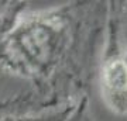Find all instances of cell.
<instances>
[{"label": "cell", "mask_w": 127, "mask_h": 121, "mask_svg": "<svg viewBox=\"0 0 127 121\" xmlns=\"http://www.w3.org/2000/svg\"><path fill=\"white\" fill-rule=\"evenodd\" d=\"M107 21V1H71L26 13L0 41V72L28 83L0 101V117L40 114L89 97Z\"/></svg>", "instance_id": "1"}, {"label": "cell", "mask_w": 127, "mask_h": 121, "mask_svg": "<svg viewBox=\"0 0 127 121\" xmlns=\"http://www.w3.org/2000/svg\"><path fill=\"white\" fill-rule=\"evenodd\" d=\"M99 66L102 100L112 113L127 116V51L120 30L117 0L107 1V21Z\"/></svg>", "instance_id": "2"}, {"label": "cell", "mask_w": 127, "mask_h": 121, "mask_svg": "<svg viewBox=\"0 0 127 121\" xmlns=\"http://www.w3.org/2000/svg\"><path fill=\"white\" fill-rule=\"evenodd\" d=\"M28 7V1L0 0V41L4 40L21 20Z\"/></svg>", "instance_id": "3"}, {"label": "cell", "mask_w": 127, "mask_h": 121, "mask_svg": "<svg viewBox=\"0 0 127 121\" xmlns=\"http://www.w3.org/2000/svg\"><path fill=\"white\" fill-rule=\"evenodd\" d=\"M75 106L62 107L40 114H27V116H3L0 121H66Z\"/></svg>", "instance_id": "4"}, {"label": "cell", "mask_w": 127, "mask_h": 121, "mask_svg": "<svg viewBox=\"0 0 127 121\" xmlns=\"http://www.w3.org/2000/svg\"><path fill=\"white\" fill-rule=\"evenodd\" d=\"M66 121H96L91 111L89 97H83L75 104V107Z\"/></svg>", "instance_id": "5"}, {"label": "cell", "mask_w": 127, "mask_h": 121, "mask_svg": "<svg viewBox=\"0 0 127 121\" xmlns=\"http://www.w3.org/2000/svg\"><path fill=\"white\" fill-rule=\"evenodd\" d=\"M119 17H120V30H122L123 42L127 51V1H117Z\"/></svg>", "instance_id": "6"}]
</instances>
